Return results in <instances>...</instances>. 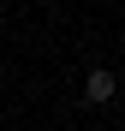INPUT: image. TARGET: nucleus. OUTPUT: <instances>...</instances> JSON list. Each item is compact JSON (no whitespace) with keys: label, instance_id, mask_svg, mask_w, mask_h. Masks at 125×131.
I'll use <instances>...</instances> for the list:
<instances>
[{"label":"nucleus","instance_id":"nucleus-1","mask_svg":"<svg viewBox=\"0 0 125 131\" xmlns=\"http://www.w3.org/2000/svg\"><path fill=\"white\" fill-rule=\"evenodd\" d=\"M113 90H119V78L107 72V66H95V72L83 78V101H113Z\"/></svg>","mask_w":125,"mask_h":131}]
</instances>
